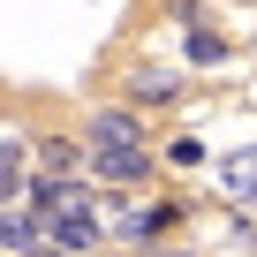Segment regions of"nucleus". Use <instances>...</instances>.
<instances>
[{"instance_id": "1", "label": "nucleus", "mask_w": 257, "mask_h": 257, "mask_svg": "<svg viewBox=\"0 0 257 257\" xmlns=\"http://www.w3.org/2000/svg\"><path fill=\"white\" fill-rule=\"evenodd\" d=\"M83 137H91L98 152H144V121H137V113H91Z\"/></svg>"}, {"instance_id": "2", "label": "nucleus", "mask_w": 257, "mask_h": 257, "mask_svg": "<svg viewBox=\"0 0 257 257\" xmlns=\"http://www.w3.org/2000/svg\"><path fill=\"white\" fill-rule=\"evenodd\" d=\"M53 227H46V212H23V204H0V249H38Z\"/></svg>"}, {"instance_id": "3", "label": "nucleus", "mask_w": 257, "mask_h": 257, "mask_svg": "<svg viewBox=\"0 0 257 257\" xmlns=\"http://www.w3.org/2000/svg\"><path fill=\"white\" fill-rule=\"evenodd\" d=\"M98 182H144V152H98Z\"/></svg>"}, {"instance_id": "4", "label": "nucleus", "mask_w": 257, "mask_h": 257, "mask_svg": "<svg viewBox=\"0 0 257 257\" xmlns=\"http://www.w3.org/2000/svg\"><path fill=\"white\" fill-rule=\"evenodd\" d=\"M91 234H98V219H91V212H68V219H53V242H61V249H91Z\"/></svg>"}, {"instance_id": "5", "label": "nucleus", "mask_w": 257, "mask_h": 257, "mask_svg": "<svg viewBox=\"0 0 257 257\" xmlns=\"http://www.w3.org/2000/svg\"><path fill=\"white\" fill-rule=\"evenodd\" d=\"M38 159H46V174H68V167H76L83 152H76L68 137H53V144H38Z\"/></svg>"}, {"instance_id": "6", "label": "nucleus", "mask_w": 257, "mask_h": 257, "mask_svg": "<svg viewBox=\"0 0 257 257\" xmlns=\"http://www.w3.org/2000/svg\"><path fill=\"white\" fill-rule=\"evenodd\" d=\"M159 98H174V83L152 68V76H137V106H159Z\"/></svg>"}, {"instance_id": "7", "label": "nucleus", "mask_w": 257, "mask_h": 257, "mask_svg": "<svg viewBox=\"0 0 257 257\" xmlns=\"http://www.w3.org/2000/svg\"><path fill=\"white\" fill-rule=\"evenodd\" d=\"M227 182L234 189H257V159H227Z\"/></svg>"}, {"instance_id": "8", "label": "nucleus", "mask_w": 257, "mask_h": 257, "mask_svg": "<svg viewBox=\"0 0 257 257\" xmlns=\"http://www.w3.org/2000/svg\"><path fill=\"white\" fill-rule=\"evenodd\" d=\"M0 204H16V152H0Z\"/></svg>"}]
</instances>
